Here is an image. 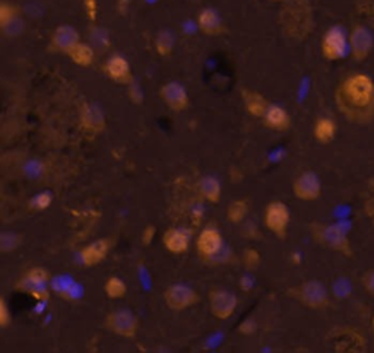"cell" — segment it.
Returning a JSON list of instances; mask_svg holds the SVG:
<instances>
[{
	"mask_svg": "<svg viewBox=\"0 0 374 353\" xmlns=\"http://www.w3.org/2000/svg\"><path fill=\"white\" fill-rule=\"evenodd\" d=\"M335 101L349 121L367 125L374 120V81L366 73H353L338 86Z\"/></svg>",
	"mask_w": 374,
	"mask_h": 353,
	"instance_id": "obj_1",
	"label": "cell"
},
{
	"mask_svg": "<svg viewBox=\"0 0 374 353\" xmlns=\"http://www.w3.org/2000/svg\"><path fill=\"white\" fill-rule=\"evenodd\" d=\"M312 233L314 239L327 248H331L345 257L353 256V247L345 231L339 225H322L313 224Z\"/></svg>",
	"mask_w": 374,
	"mask_h": 353,
	"instance_id": "obj_2",
	"label": "cell"
},
{
	"mask_svg": "<svg viewBox=\"0 0 374 353\" xmlns=\"http://www.w3.org/2000/svg\"><path fill=\"white\" fill-rule=\"evenodd\" d=\"M290 293L304 306L312 308V310H325L331 304L326 286L319 280H307L291 289Z\"/></svg>",
	"mask_w": 374,
	"mask_h": 353,
	"instance_id": "obj_3",
	"label": "cell"
},
{
	"mask_svg": "<svg viewBox=\"0 0 374 353\" xmlns=\"http://www.w3.org/2000/svg\"><path fill=\"white\" fill-rule=\"evenodd\" d=\"M104 326L110 332L125 337V339H135L139 330V319L130 310H114L110 313L105 318Z\"/></svg>",
	"mask_w": 374,
	"mask_h": 353,
	"instance_id": "obj_4",
	"label": "cell"
},
{
	"mask_svg": "<svg viewBox=\"0 0 374 353\" xmlns=\"http://www.w3.org/2000/svg\"><path fill=\"white\" fill-rule=\"evenodd\" d=\"M50 282V273L44 267H31L18 282V289L25 291L38 301L49 300L47 283Z\"/></svg>",
	"mask_w": 374,
	"mask_h": 353,
	"instance_id": "obj_5",
	"label": "cell"
},
{
	"mask_svg": "<svg viewBox=\"0 0 374 353\" xmlns=\"http://www.w3.org/2000/svg\"><path fill=\"white\" fill-rule=\"evenodd\" d=\"M291 220V213L288 206L282 202H271L263 215V222L273 235L278 238H285L288 233Z\"/></svg>",
	"mask_w": 374,
	"mask_h": 353,
	"instance_id": "obj_6",
	"label": "cell"
},
{
	"mask_svg": "<svg viewBox=\"0 0 374 353\" xmlns=\"http://www.w3.org/2000/svg\"><path fill=\"white\" fill-rule=\"evenodd\" d=\"M201 301L197 292L184 283H174L164 292V302L173 311H184Z\"/></svg>",
	"mask_w": 374,
	"mask_h": 353,
	"instance_id": "obj_7",
	"label": "cell"
},
{
	"mask_svg": "<svg viewBox=\"0 0 374 353\" xmlns=\"http://www.w3.org/2000/svg\"><path fill=\"white\" fill-rule=\"evenodd\" d=\"M282 10L284 27L290 31V34H303V29L309 25V9H306V0H285Z\"/></svg>",
	"mask_w": 374,
	"mask_h": 353,
	"instance_id": "obj_8",
	"label": "cell"
},
{
	"mask_svg": "<svg viewBox=\"0 0 374 353\" xmlns=\"http://www.w3.org/2000/svg\"><path fill=\"white\" fill-rule=\"evenodd\" d=\"M238 306V298L228 289L215 288L209 291V311L218 319L233 317Z\"/></svg>",
	"mask_w": 374,
	"mask_h": 353,
	"instance_id": "obj_9",
	"label": "cell"
},
{
	"mask_svg": "<svg viewBox=\"0 0 374 353\" xmlns=\"http://www.w3.org/2000/svg\"><path fill=\"white\" fill-rule=\"evenodd\" d=\"M348 38L340 27H332L326 31L322 40V54L326 60H339L345 56L348 49Z\"/></svg>",
	"mask_w": 374,
	"mask_h": 353,
	"instance_id": "obj_10",
	"label": "cell"
},
{
	"mask_svg": "<svg viewBox=\"0 0 374 353\" xmlns=\"http://www.w3.org/2000/svg\"><path fill=\"white\" fill-rule=\"evenodd\" d=\"M196 250L205 260L219 256V252L224 250V238L219 229L215 226L203 228L196 239Z\"/></svg>",
	"mask_w": 374,
	"mask_h": 353,
	"instance_id": "obj_11",
	"label": "cell"
},
{
	"mask_svg": "<svg viewBox=\"0 0 374 353\" xmlns=\"http://www.w3.org/2000/svg\"><path fill=\"white\" fill-rule=\"evenodd\" d=\"M292 192L303 202H314L322 194V183L313 171H304L297 176L292 184Z\"/></svg>",
	"mask_w": 374,
	"mask_h": 353,
	"instance_id": "obj_12",
	"label": "cell"
},
{
	"mask_svg": "<svg viewBox=\"0 0 374 353\" xmlns=\"http://www.w3.org/2000/svg\"><path fill=\"white\" fill-rule=\"evenodd\" d=\"M160 95L162 98V101L167 104V107L175 113L184 112V109L190 104L189 94H187L186 88L175 81L162 85L160 90Z\"/></svg>",
	"mask_w": 374,
	"mask_h": 353,
	"instance_id": "obj_13",
	"label": "cell"
},
{
	"mask_svg": "<svg viewBox=\"0 0 374 353\" xmlns=\"http://www.w3.org/2000/svg\"><path fill=\"white\" fill-rule=\"evenodd\" d=\"M349 49L351 54L357 62H362L364 59L369 57V54L371 53L373 49V36L371 32L362 25L356 27L349 34Z\"/></svg>",
	"mask_w": 374,
	"mask_h": 353,
	"instance_id": "obj_14",
	"label": "cell"
},
{
	"mask_svg": "<svg viewBox=\"0 0 374 353\" xmlns=\"http://www.w3.org/2000/svg\"><path fill=\"white\" fill-rule=\"evenodd\" d=\"M104 73L110 79L117 83L130 85L134 82V75H132L130 64L123 56H120V54H113L112 57H108V60L104 64Z\"/></svg>",
	"mask_w": 374,
	"mask_h": 353,
	"instance_id": "obj_15",
	"label": "cell"
},
{
	"mask_svg": "<svg viewBox=\"0 0 374 353\" xmlns=\"http://www.w3.org/2000/svg\"><path fill=\"white\" fill-rule=\"evenodd\" d=\"M79 41V32L72 25H60L53 32L50 40V49L53 51L68 54Z\"/></svg>",
	"mask_w": 374,
	"mask_h": 353,
	"instance_id": "obj_16",
	"label": "cell"
},
{
	"mask_svg": "<svg viewBox=\"0 0 374 353\" xmlns=\"http://www.w3.org/2000/svg\"><path fill=\"white\" fill-rule=\"evenodd\" d=\"M110 250H112V239H97L81 250V261L86 267L97 266V264H100L103 260L107 259Z\"/></svg>",
	"mask_w": 374,
	"mask_h": 353,
	"instance_id": "obj_17",
	"label": "cell"
},
{
	"mask_svg": "<svg viewBox=\"0 0 374 353\" xmlns=\"http://www.w3.org/2000/svg\"><path fill=\"white\" fill-rule=\"evenodd\" d=\"M162 244L173 254H184L190 247V233L183 228H170L162 235Z\"/></svg>",
	"mask_w": 374,
	"mask_h": 353,
	"instance_id": "obj_18",
	"label": "cell"
},
{
	"mask_svg": "<svg viewBox=\"0 0 374 353\" xmlns=\"http://www.w3.org/2000/svg\"><path fill=\"white\" fill-rule=\"evenodd\" d=\"M81 125L85 130L100 133L105 129V116L97 104H84L81 108Z\"/></svg>",
	"mask_w": 374,
	"mask_h": 353,
	"instance_id": "obj_19",
	"label": "cell"
},
{
	"mask_svg": "<svg viewBox=\"0 0 374 353\" xmlns=\"http://www.w3.org/2000/svg\"><path fill=\"white\" fill-rule=\"evenodd\" d=\"M197 27H199L203 34L211 37L221 36L224 32L223 19L212 8H205L197 14Z\"/></svg>",
	"mask_w": 374,
	"mask_h": 353,
	"instance_id": "obj_20",
	"label": "cell"
},
{
	"mask_svg": "<svg viewBox=\"0 0 374 353\" xmlns=\"http://www.w3.org/2000/svg\"><path fill=\"white\" fill-rule=\"evenodd\" d=\"M263 123L275 131H285L291 126V117L287 109L277 104H271L266 114L263 116Z\"/></svg>",
	"mask_w": 374,
	"mask_h": 353,
	"instance_id": "obj_21",
	"label": "cell"
},
{
	"mask_svg": "<svg viewBox=\"0 0 374 353\" xmlns=\"http://www.w3.org/2000/svg\"><path fill=\"white\" fill-rule=\"evenodd\" d=\"M241 98H243V104H245L246 112L253 117L263 118V116L266 114L268 108L271 105L265 96L256 91H251V90L241 91Z\"/></svg>",
	"mask_w": 374,
	"mask_h": 353,
	"instance_id": "obj_22",
	"label": "cell"
},
{
	"mask_svg": "<svg viewBox=\"0 0 374 353\" xmlns=\"http://www.w3.org/2000/svg\"><path fill=\"white\" fill-rule=\"evenodd\" d=\"M336 131H338L336 123L332 118H329V117L317 118V121L314 123V127H313L314 139L319 143H322V145L331 143L336 136Z\"/></svg>",
	"mask_w": 374,
	"mask_h": 353,
	"instance_id": "obj_23",
	"label": "cell"
},
{
	"mask_svg": "<svg viewBox=\"0 0 374 353\" xmlns=\"http://www.w3.org/2000/svg\"><path fill=\"white\" fill-rule=\"evenodd\" d=\"M199 193L205 198L206 202L216 205L221 200V183H219L215 176H203V179L199 181Z\"/></svg>",
	"mask_w": 374,
	"mask_h": 353,
	"instance_id": "obj_24",
	"label": "cell"
},
{
	"mask_svg": "<svg viewBox=\"0 0 374 353\" xmlns=\"http://www.w3.org/2000/svg\"><path fill=\"white\" fill-rule=\"evenodd\" d=\"M68 56L71 57V60L81 66V68H90V66L94 63L95 59V51L94 47L90 46V44L86 42H78L76 46L68 53Z\"/></svg>",
	"mask_w": 374,
	"mask_h": 353,
	"instance_id": "obj_25",
	"label": "cell"
},
{
	"mask_svg": "<svg viewBox=\"0 0 374 353\" xmlns=\"http://www.w3.org/2000/svg\"><path fill=\"white\" fill-rule=\"evenodd\" d=\"M250 211V205L246 198L231 202L227 209V219L231 224H243Z\"/></svg>",
	"mask_w": 374,
	"mask_h": 353,
	"instance_id": "obj_26",
	"label": "cell"
},
{
	"mask_svg": "<svg viewBox=\"0 0 374 353\" xmlns=\"http://www.w3.org/2000/svg\"><path fill=\"white\" fill-rule=\"evenodd\" d=\"M104 292L112 300H122L127 293V286L123 279L117 278V276H110L104 283Z\"/></svg>",
	"mask_w": 374,
	"mask_h": 353,
	"instance_id": "obj_27",
	"label": "cell"
},
{
	"mask_svg": "<svg viewBox=\"0 0 374 353\" xmlns=\"http://www.w3.org/2000/svg\"><path fill=\"white\" fill-rule=\"evenodd\" d=\"M174 36L170 31H161L155 38V50L161 57H169L174 49Z\"/></svg>",
	"mask_w": 374,
	"mask_h": 353,
	"instance_id": "obj_28",
	"label": "cell"
},
{
	"mask_svg": "<svg viewBox=\"0 0 374 353\" xmlns=\"http://www.w3.org/2000/svg\"><path fill=\"white\" fill-rule=\"evenodd\" d=\"M19 10L16 6L10 5L9 2H2L0 5V28L5 29L8 25L12 24L18 19Z\"/></svg>",
	"mask_w": 374,
	"mask_h": 353,
	"instance_id": "obj_29",
	"label": "cell"
},
{
	"mask_svg": "<svg viewBox=\"0 0 374 353\" xmlns=\"http://www.w3.org/2000/svg\"><path fill=\"white\" fill-rule=\"evenodd\" d=\"M53 203V196L51 193H47V192H44V193H40L37 196H34L31 198V202H29V207L32 209V211H46L47 207H50Z\"/></svg>",
	"mask_w": 374,
	"mask_h": 353,
	"instance_id": "obj_30",
	"label": "cell"
},
{
	"mask_svg": "<svg viewBox=\"0 0 374 353\" xmlns=\"http://www.w3.org/2000/svg\"><path fill=\"white\" fill-rule=\"evenodd\" d=\"M260 263H262V256H260V252L255 248H247L243 252V264H245V267L249 269V270H255L260 266Z\"/></svg>",
	"mask_w": 374,
	"mask_h": 353,
	"instance_id": "obj_31",
	"label": "cell"
},
{
	"mask_svg": "<svg viewBox=\"0 0 374 353\" xmlns=\"http://www.w3.org/2000/svg\"><path fill=\"white\" fill-rule=\"evenodd\" d=\"M91 41L94 42V46L98 47H108V36L107 32H104L103 29H94V32H91Z\"/></svg>",
	"mask_w": 374,
	"mask_h": 353,
	"instance_id": "obj_32",
	"label": "cell"
},
{
	"mask_svg": "<svg viewBox=\"0 0 374 353\" xmlns=\"http://www.w3.org/2000/svg\"><path fill=\"white\" fill-rule=\"evenodd\" d=\"M18 244H19V239L12 234H3L2 239H0V248H2V251L14 250Z\"/></svg>",
	"mask_w": 374,
	"mask_h": 353,
	"instance_id": "obj_33",
	"label": "cell"
},
{
	"mask_svg": "<svg viewBox=\"0 0 374 353\" xmlns=\"http://www.w3.org/2000/svg\"><path fill=\"white\" fill-rule=\"evenodd\" d=\"M10 319H12V317H10L8 304L2 298V300H0V327L6 328L10 324Z\"/></svg>",
	"mask_w": 374,
	"mask_h": 353,
	"instance_id": "obj_34",
	"label": "cell"
},
{
	"mask_svg": "<svg viewBox=\"0 0 374 353\" xmlns=\"http://www.w3.org/2000/svg\"><path fill=\"white\" fill-rule=\"evenodd\" d=\"M155 233H157V228L152 226V225H148L144 231H142V235H140L142 244L149 246L151 242L153 241V237H155Z\"/></svg>",
	"mask_w": 374,
	"mask_h": 353,
	"instance_id": "obj_35",
	"label": "cell"
},
{
	"mask_svg": "<svg viewBox=\"0 0 374 353\" xmlns=\"http://www.w3.org/2000/svg\"><path fill=\"white\" fill-rule=\"evenodd\" d=\"M362 286H364L367 293L374 296V270H370L362 276Z\"/></svg>",
	"mask_w": 374,
	"mask_h": 353,
	"instance_id": "obj_36",
	"label": "cell"
},
{
	"mask_svg": "<svg viewBox=\"0 0 374 353\" xmlns=\"http://www.w3.org/2000/svg\"><path fill=\"white\" fill-rule=\"evenodd\" d=\"M84 2H85V10L88 14V18L94 22L98 14V0H84Z\"/></svg>",
	"mask_w": 374,
	"mask_h": 353,
	"instance_id": "obj_37",
	"label": "cell"
},
{
	"mask_svg": "<svg viewBox=\"0 0 374 353\" xmlns=\"http://www.w3.org/2000/svg\"><path fill=\"white\" fill-rule=\"evenodd\" d=\"M129 96L132 98V101L136 103V104L142 103V91L139 90V88L134 82H132L129 85Z\"/></svg>",
	"mask_w": 374,
	"mask_h": 353,
	"instance_id": "obj_38",
	"label": "cell"
},
{
	"mask_svg": "<svg viewBox=\"0 0 374 353\" xmlns=\"http://www.w3.org/2000/svg\"><path fill=\"white\" fill-rule=\"evenodd\" d=\"M240 332L243 335H251L255 332V323H253L251 319H246V322L240 324Z\"/></svg>",
	"mask_w": 374,
	"mask_h": 353,
	"instance_id": "obj_39",
	"label": "cell"
},
{
	"mask_svg": "<svg viewBox=\"0 0 374 353\" xmlns=\"http://www.w3.org/2000/svg\"><path fill=\"white\" fill-rule=\"evenodd\" d=\"M245 233H246L245 237H247V238H258L259 237V229L255 225H251V224L246 225Z\"/></svg>",
	"mask_w": 374,
	"mask_h": 353,
	"instance_id": "obj_40",
	"label": "cell"
},
{
	"mask_svg": "<svg viewBox=\"0 0 374 353\" xmlns=\"http://www.w3.org/2000/svg\"><path fill=\"white\" fill-rule=\"evenodd\" d=\"M250 283H251V280H250L249 278H243V279H241V289L249 291V289H250Z\"/></svg>",
	"mask_w": 374,
	"mask_h": 353,
	"instance_id": "obj_41",
	"label": "cell"
},
{
	"mask_svg": "<svg viewBox=\"0 0 374 353\" xmlns=\"http://www.w3.org/2000/svg\"><path fill=\"white\" fill-rule=\"evenodd\" d=\"M371 326H373V333H374V317H373V319H371Z\"/></svg>",
	"mask_w": 374,
	"mask_h": 353,
	"instance_id": "obj_42",
	"label": "cell"
},
{
	"mask_svg": "<svg viewBox=\"0 0 374 353\" xmlns=\"http://www.w3.org/2000/svg\"><path fill=\"white\" fill-rule=\"evenodd\" d=\"M275 2H285V0H275Z\"/></svg>",
	"mask_w": 374,
	"mask_h": 353,
	"instance_id": "obj_43",
	"label": "cell"
}]
</instances>
